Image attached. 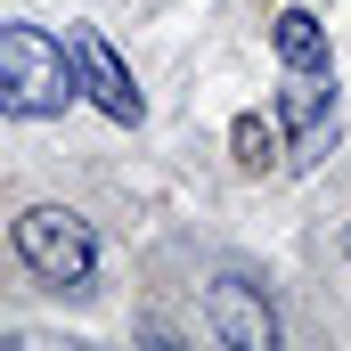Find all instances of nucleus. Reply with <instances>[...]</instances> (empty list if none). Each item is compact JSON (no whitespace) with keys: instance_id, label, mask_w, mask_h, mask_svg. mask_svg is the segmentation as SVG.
Instances as JSON below:
<instances>
[{"instance_id":"2","label":"nucleus","mask_w":351,"mask_h":351,"mask_svg":"<svg viewBox=\"0 0 351 351\" xmlns=\"http://www.w3.org/2000/svg\"><path fill=\"white\" fill-rule=\"evenodd\" d=\"M16 262L33 269V278H49V286H90L98 237H90L82 213H66V204H33V213H16Z\"/></svg>"},{"instance_id":"6","label":"nucleus","mask_w":351,"mask_h":351,"mask_svg":"<svg viewBox=\"0 0 351 351\" xmlns=\"http://www.w3.org/2000/svg\"><path fill=\"white\" fill-rule=\"evenodd\" d=\"M269 41H278V66H327V25L311 8H286Z\"/></svg>"},{"instance_id":"1","label":"nucleus","mask_w":351,"mask_h":351,"mask_svg":"<svg viewBox=\"0 0 351 351\" xmlns=\"http://www.w3.org/2000/svg\"><path fill=\"white\" fill-rule=\"evenodd\" d=\"M66 106H74V58H66V41L41 33V25L0 16V114L49 123Z\"/></svg>"},{"instance_id":"3","label":"nucleus","mask_w":351,"mask_h":351,"mask_svg":"<svg viewBox=\"0 0 351 351\" xmlns=\"http://www.w3.org/2000/svg\"><path fill=\"white\" fill-rule=\"evenodd\" d=\"M66 58H74V98H90L106 123H139V114H147L131 66L114 58V41H106L98 25H66Z\"/></svg>"},{"instance_id":"7","label":"nucleus","mask_w":351,"mask_h":351,"mask_svg":"<svg viewBox=\"0 0 351 351\" xmlns=\"http://www.w3.org/2000/svg\"><path fill=\"white\" fill-rule=\"evenodd\" d=\"M229 147H237L245 172H269V164L286 156V131H278V114H237V123H229Z\"/></svg>"},{"instance_id":"4","label":"nucleus","mask_w":351,"mask_h":351,"mask_svg":"<svg viewBox=\"0 0 351 351\" xmlns=\"http://www.w3.org/2000/svg\"><path fill=\"white\" fill-rule=\"evenodd\" d=\"M204 327H213L229 351H269V343H278V319H269L262 286L237 278V269H221V278L204 286Z\"/></svg>"},{"instance_id":"5","label":"nucleus","mask_w":351,"mask_h":351,"mask_svg":"<svg viewBox=\"0 0 351 351\" xmlns=\"http://www.w3.org/2000/svg\"><path fill=\"white\" fill-rule=\"evenodd\" d=\"M327 66H286V90H278V131L294 139V156H319L327 131H335V98H327Z\"/></svg>"}]
</instances>
